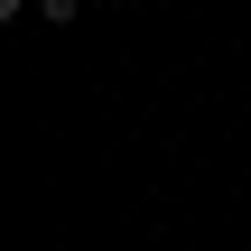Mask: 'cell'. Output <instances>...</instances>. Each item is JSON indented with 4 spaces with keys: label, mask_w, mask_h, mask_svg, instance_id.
<instances>
[{
    "label": "cell",
    "mask_w": 251,
    "mask_h": 251,
    "mask_svg": "<svg viewBox=\"0 0 251 251\" xmlns=\"http://www.w3.org/2000/svg\"><path fill=\"white\" fill-rule=\"evenodd\" d=\"M75 9H84V0H37V19H56V28H65Z\"/></svg>",
    "instance_id": "cell-1"
}]
</instances>
